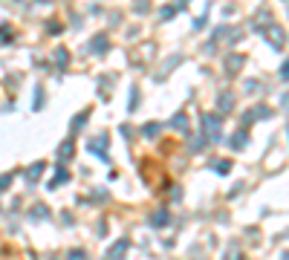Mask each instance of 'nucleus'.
I'll return each mask as SVG.
<instances>
[{
  "label": "nucleus",
  "mask_w": 289,
  "mask_h": 260,
  "mask_svg": "<svg viewBox=\"0 0 289 260\" xmlns=\"http://www.w3.org/2000/svg\"><path fill=\"white\" fill-rule=\"evenodd\" d=\"M49 32H52V35H58V32H61V23H58V20H52V23H49Z\"/></svg>",
  "instance_id": "obj_13"
},
{
  "label": "nucleus",
  "mask_w": 289,
  "mask_h": 260,
  "mask_svg": "<svg viewBox=\"0 0 289 260\" xmlns=\"http://www.w3.org/2000/svg\"><path fill=\"white\" fill-rule=\"evenodd\" d=\"M55 64H58V70H64V64H67V49H58V52H55Z\"/></svg>",
  "instance_id": "obj_8"
},
{
  "label": "nucleus",
  "mask_w": 289,
  "mask_h": 260,
  "mask_svg": "<svg viewBox=\"0 0 289 260\" xmlns=\"http://www.w3.org/2000/svg\"><path fill=\"white\" fill-rule=\"evenodd\" d=\"M107 46H110L107 35H96V38L90 41V49H93V52H99V55H104V52H107Z\"/></svg>",
  "instance_id": "obj_2"
},
{
  "label": "nucleus",
  "mask_w": 289,
  "mask_h": 260,
  "mask_svg": "<svg viewBox=\"0 0 289 260\" xmlns=\"http://www.w3.org/2000/svg\"><path fill=\"white\" fill-rule=\"evenodd\" d=\"M151 223H154L156 228H159V225H165V223H168V214H165V211H156V214L151 217Z\"/></svg>",
  "instance_id": "obj_6"
},
{
  "label": "nucleus",
  "mask_w": 289,
  "mask_h": 260,
  "mask_svg": "<svg viewBox=\"0 0 289 260\" xmlns=\"http://www.w3.org/2000/svg\"><path fill=\"white\" fill-rule=\"evenodd\" d=\"M203 127H206L208 139H220V119H217V116H206Z\"/></svg>",
  "instance_id": "obj_1"
},
{
  "label": "nucleus",
  "mask_w": 289,
  "mask_h": 260,
  "mask_svg": "<svg viewBox=\"0 0 289 260\" xmlns=\"http://www.w3.org/2000/svg\"><path fill=\"white\" fill-rule=\"evenodd\" d=\"M283 78H289V64H283Z\"/></svg>",
  "instance_id": "obj_14"
},
{
  "label": "nucleus",
  "mask_w": 289,
  "mask_h": 260,
  "mask_svg": "<svg viewBox=\"0 0 289 260\" xmlns=\"http://www.w3.org/2000/svg\"><path fill=\"white\" fill-rule=\"evenodd\" d=\"M44 168H46L44 162H35V165H32V168H29V174H26V180H29V182H35L38 177H41V170H44Z\"/></svg>",
  "instance_id": "obj_4"
},
{
  "label": "nucleus",
  "mask_w": 289,
  "mask_h": 260,
  "mask_svg": "<svg viewBox=\"0 0 289 260\" xmlns=\"http://www.w3.org/2000/svg\"><path fill=\"white\" fill-rule=\"evenodd\" d=\"M67 156H72V142H70V145H64V148H61V159H67Z\"/></svg>",
  "instance_id": "obj_11"
},
{
  "label": "nucleus",
  "mask_w": 289,
  "mask_h": 260,
  "mask_svg": "<svg viewBox=\"0 0 289 260\" xmlns=\"http://www.w3.org/2000/svg\"><path fill=\"white\" fill-rule=\"evenodd\" d=\"M90 151H96L99 156H104V153H107V142H104V136H99L96 142H90Z\"/></svg>",
  "instance_id": "obj_3"
},
{
  "label": "nucleus",
  "mask_w": 289,
  "mask_h": 260,
  "mask_svg": "<svg viewBox=\"0 0 289 260\" xmlns=\"http://www.w3.org/2000/svg\"><path fill=\"white\" fill-rule=\"evenodd\" d=\"M159 127H162V125H148L142 133H144V136H156V133H159Z\"/></svg>",
  "instance_id": "obj_9"
},
{
  "label": "nucleus",
  "mask_w": 289,
  "mask_h": 260,
  "mask_svg": "<svg viewBox=\"0 0 289 260\" xmlns=\"http://www.w3.org/2000/svg\"><path fill=\"white\" fill-rule=\"evenodd\" d=\"M127 251V240H119L113 249H110V257H119V254H125Z\"/></svg>",
  "instance_id": "obj_5"
},
{
  "label": "nucleus",
  "mask_w": 289,
  "mask_h": 260,
  "mask_svg": "<svg viewBox=\"0 0 289 260\" xmlns=\"http://www.w3.org/2000/svg\"><path fill=\"white\" fill-rule=\"evenodd\" d=\"M171 127H188V116H185V113H180V116H174V122H171Z\"/></svg>",
  "instance_id": "obj_7"
},
{
  "label": "nucleus",
  "mask_w": 289,
  "mask_h": 260,
  "mask_svg": "<svg viewBox=\"0 0 289 260\" xmlns=\"http://www.w3.org/2000/svg\"><path fill=\"white\" fill-rule=\"evenodd\" d=\"M9 182H12V174H6V177L0 180V191H6V188H9Z\"/></svg>",
  "instance_id": "obj_12"
},
{
  "label": "nucleus",
  "mask_w": 289,
  "mask_h": 260,
  "mask_svg": "<svg viewBox=\"0 0 289 260\" xmlns=\"http://www.w3.org/2000/svg\"><path fill=\"white\" fill-rule=\"evenodd\" d=\"M136 12H139V15H144V12H148V0H136V6H133Z\"/></svg>",
  "instance_id": "obj_10"
}]
</instances>
